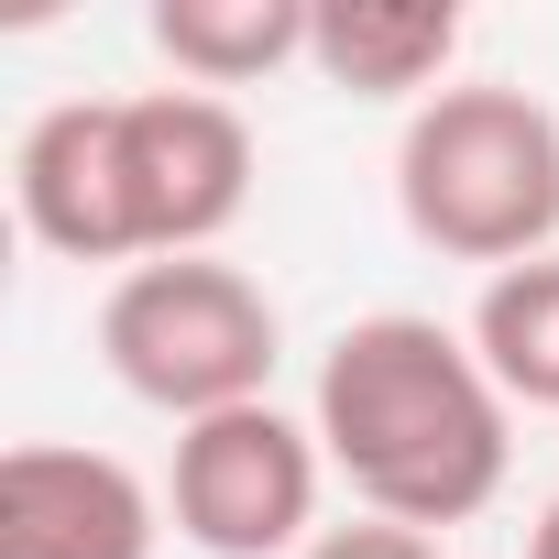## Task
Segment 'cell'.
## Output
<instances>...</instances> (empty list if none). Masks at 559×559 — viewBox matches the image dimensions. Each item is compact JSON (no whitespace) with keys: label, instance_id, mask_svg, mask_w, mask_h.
<instances>
[{"label":"cell","instance_id":"1","mask_svg":"<svg viewBox=\"0 0 559 559\" xmlns=\"http://www.w3.org/2000/svg\"><path fill=\"white\" fill-rule=\"evenodd\" d=\"M319 450L384 526H461L504 493V395L439 319H352L319 362Z\"/></svg>","mask_w":559,"mask_h":559},{"label":"cell","instance_id":"9","mask_svg":"<svg viewBox=\"0 0 559 559\" xmlns=\"http://www.w3.org/2000/svg\"><path fill=\"white\" fill-rule=\"evenodd\" d=\"M308 23L319 0H154V56L198 88H241L308 56Z\"/></svg>","mask_w":559,"mask_h":559},{"label":"cell","instance_id":"11","mask_svg":"<svg viewBox=\"0 0 559 559\" xmlns=\"http://www.w3.org/2000/svg\"><path fill=\"white\" fill-rule=\"evenodd\" d=\"M308 559H439V537H417V526H330V537H308Z\"/></svg>","mask_w":559,"mask_h":559},{"label":"cell","instance_id":"12","mask_svg":"<svg viewBox=\"0 0 559 559\" xmlns=\"http://www.w3.org/2000/svg\"><path fill=\"white\" fill-rule=\"evenodd\" d=\"M526 559H559V504L537 515V537H526Z\"/></svg>","mask_w":559,"mask_h":559},{"label":"cell","instance_id":"3","mask_svg":"<svg viewBox=\"0 0 559 559\" xmlns=\"http://www.w3.org/2000/svg\"><path fill=\"white\" fill-rule=\"evenodd\" d=\"M99 352L110 373L165 406V417H230V406H263L274 384V308L241 263H209V252H176V263H132L110 308H99Z\"/></svg>","mask_w":559,"mask_h":559},{"label":"cell","instance_id":"8","mask_svg":"<svg viewBox=\"0 0 559 559\" xmlns=\"http://www.w3.org/2000/svg\"><path fill=\"white\" fill-rule=\"evenodd\" d=\"M308 56L330 88L352 99H417L450 56H461V12H428V0H319ZM439 99V88H428Z\"/></svg>","mask_w":559,"mask_h":559},{"label":"cell","instance_id":"6","mask_svg":"<svg viewBox=\"0 0 559 559\" xmlns=\"http://www.w3.org/2000/svg\"><path fill=\"white\" fill-rule=\"evenodd\" d=\"M0 559H154V493L110 450L23 439L0 461Z\"/></svg>","mask_w":559,"mask_h":559},{"label":"cell","instance_id":"7","mask_svg":"<svg viewBox=\"0 0 559 559\" xmlns=\"http://www.w3.org/2000/svg\"><path fill=\"white\" fill-rule=\"evenodd\" d=\"M23 230L67 263H132V198H121V99H67L12 154Z\"/></svg>","mask_w":559,"mask_h":559},{"label":"cell","instance_id":"4","mask_svg":"<svg viewBox=\"0 0 559 559\" xmlns=\"http://www.w3.org/2000/svg\"><path fill=\"white\" fill-rule=\"evenodd\" d=\"M176 537L209 559H274L297 548L319 515V428L274 417V406H230L198 417L176 439Z\"/></svg>","mask_w":559,"mask_h":559},{"label":"cell","instance_id":"5","mask_svg":"<svg viewBox=\"0 0 559 559\" xmlns=\"http://www.w3.org/2000/svg\"><path fill=\"white\" fill-rule=\"evenodd\" d=\"M121 198H132V252L176 263V252H209L241 198H252V132L230 99L209 88H154V99H121Z\"/></svg>","mask_w":559,"mask_h":559},{"label":"cell","instance_id":"10","mask_svg":"<svg viewBox=\"0 0 559 559\" xmlns=\"http://www.w3.org/2000/svg\"><path fill=\"white\" fill-rule=\"evenodd\" d=\"M472 352L504 406H559V263H515L472 308Z\"/></svg>","mask_w":559,"mask_h":559},{"label":"cell","instance_id":"2","mask_svg":"<svg viewBox=\"0 0 559 559\" xmlns=\"http://www.w3.org/2000/svg\"><path fill=\"white\" fill-rule=\"evenodd\" d=\"M395 209L450 263H537L559 241V121L526 88H439L395 143Z\"/></svg>","mask_w":559,"mask_h":559}]
</instances>
